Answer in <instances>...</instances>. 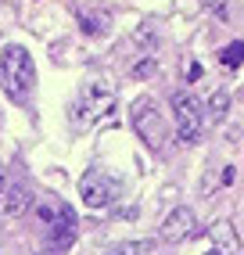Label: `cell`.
<instances>
[{
	"label": "cell",
	"mask_w": 244,
	"mask_h": 255,
	"mask_svg": "<svg viewBox=\"0 0 244 255\" xmlns=\"http://www.w3.org/2000/svg\"><path fill=\"white\" fill-rule=\"evenodd\" d=\"M0 83H4V94L18 105H25L29 94L36 90V65H32V54L25 47L7 43L0 50Z\"/></svg>",
	"instance_id": "6da1fadb"
},
{
	"label": "cell",
	"mask_w": 244,
	"mask_h": 255,
	"mask_svg": "<svg viewBox=\"0 0 244 255\" xmlns=\"http://www.w3.org/2000/svg\"><path fill=\"white\" fill-rule=\"evenodd\" d=\"M169 101H172V119H176V137H180V144L194 147L205 137V126H208L205 105L190 90H172Z\"/></svg>",
	"instance_id": "7a4b0ae2"
},
{
	"label": "cell",
	"mask_w": 244,
	"mask_h": 255,
	"mask_svg": "<svg viewBox=\"0 0 244 255\" xmlns=\"http://www.w3.org/2000/svg\"><path fill=\"white\" fill-rule=\"evenodd\" d=\"M112 108H115V87L108 79H90L83 87V94L76 97V105H72V126L86 129V126H94L101 115H108Z\"/></svg>",
	"instance_id": "3957f363"
},
{
	"label": "cell",
	"mask_w": 244,
	"mask_h": 255,
	"mask_svg": "<svg viewBox=\"0 0 244 255\" xmlns=\"http://www.w3.org/2000/svg\"><path fill=\"white\" fill-rule=\"evenodd\" d=\"M133 126L136 133H140V140L151 147V151H162L165 140H169V123H165V115L158 112V105L154 101H136V108H133Z\"/></svg>",
	"instance_id": "277c9868"
},
{
	"label": "cell",
	"mask_w": 244,
	"mask_h": 255,
	"mask_svg": "<svg viewBox=\"0 0 244 255\" xmlns=\"http://www.w3.org/2000/svg\"><path fill=\"white\" fill-rule=\"evenodd\" d=\"M79 198H83L86 209H108L119 198V180L108 176L104 169H90V173L79 180Z\"/></svg>",
	"instance_id": "5b68a950"
},
{
	"label": "cell",
	"mask_w": 244,
	"mask_h": 255,
	"mask_svg": "<svg viewBox=\"0 0 244 255\" xmlns=\"http://www.w3.org/2000/svg\"><path fill=\"white\" fill-rule=\"evenodd\" d=\"M79 223H76V212L68 209V205H61V212H58V219L54 223H47V252H58V255H65L68 248H72V241H76V230Z\"/></svg>",
	"instance_id": "8992f818"
},
{
	"label": "cell",
	"mask_w": 244,
	"mask_h": 255,
	"mask_svg": "<svg viewBox=\"0 0 244 255\" xmlns=\"http://www.w3.org/2000/svg\"><path fill=\"white\" fill-rule=\"evenodd\" d=\"M194 230H198L194 212H190L187 205H180V209H172V212L165 216V223H162V241L180 245V241H187V237H194Z\"/></svg>",
	"instance_id": "52a82bcc"
},
{
	"label": "cell",
	"mask_w": 244,
	"mask_h": 255,
	"mask_svg": "<svg viewBox=\"0 0 244 255\" xmlns=\"http://www.w3.org/2000/svg\"><path fill=\"white\" fill-rule=\"evenodd\" d=\"M208 237H212V248L219 252V255H241V234H237V227L230 223V219H216L212 227H208Z\"/></svg>",
	"instance_id": "ba28073f"
},
{
	"label": "cell",
	"mask_w": 244,
	"mask_h": 255,
	"mask_svg": "<svg viewBox=\"0 0 244 255\" xmlns=\"http://www.w3.org/2000/svg\"><path fill=\"white\" fill-rule=\"evenodd\" d=\"M0 198H4V201H0V212H4L7 219L25 216L29 205H32V194H29L25 183H11V187H4V194H0Z\"/></svg>",
	"instance_id": "9c48e42d"
},
{
	"label": "cell",
	"mask_w": 244,
	"mask_h": 255,
	"mask_svg": "<svg viewBox=\"0 0 244 255\" xmlns=\"http://www.w3.org/2000/svg\"><path fill=\"white\" fill-rule=\"evenodd\" d=\"M76 18H79V29L86 32V36H104L108 25H112V14L101 11V7H94V11H90V7H79Z\"/></svg>",
	"instance_id": "30bf717a"
},
{
	"label": "cell",
	"mask_w": 244,
	"mask_h": 255,
	"mask_svg": "<svg viewBox=\"0 0 244 255\" xmlns=\"http://www.w3.org/2000/svg\"><path fill=\"white\" fill-rule=\"evenodd\" d=\"M244 61V43L237 40V43H226L223 50H219V65L223 69H237V65Z\"/></svg>",
	"instance_id": "8fae6325"
},
{
	"label": "cell",
	"mask_w": 244,
	"mask_h": 255,
	"mask_svg": "<svg viewBox=\"0 0 244 255\" xmlns=\"http://www.w3.org/2000/svg\"><path fill=\"white\" fill-rule=\"evenodd\" d=\"M226 108H230V97H226L223 90L208 97V123H223L226 119Z\"/></svg>",
	"instance_id": "7c38bea8"
},
{
	"label": "cell",
	"mask_w": 244,
	"mask_h": 255,
	"mask_svg": "<svg viewBox=\"0 0 244 255\" xmlns=\"http://www.w3.org/2000/svg\"><path fill=\"white\" fill-rule=\"evenodd\" d=\"M154 252V241H126V245H119L112 255H151Z\"/></svg>",
	"instance_id": "4fadbf2b"
},
{
	"label": "cell",
	"mask_w": 244,
	"mask_h": 255,
	"mask_svg": "<svg viewBox=\"0 0 244 255\" xmlns=\"http://www.w3.org/2000/svg\"><path fill=\"white\" fill-rule=\"evenodd\" d=\"M158 72V61H154V54H144L140 61L133 65V79H147V76H154Z\"/></svg>",
	"instance_id": "5bb4252c"
},
{
	"label": "cell",
	"mask_w": 244,
	"mask_h": 255,
	"mask_svg": "<svg viewBox=\"0 0 244 255\" xmlns=\"http://www.w3.org/2000/svg\"><path fill=\"white\" fill-rule=\"evenodd\" d=\"M147 40H154V25L151 22H144L140 29H136V43H147Z\"/></svg>",
	"instance_id": "9a60e30c"
},
{
	"label": "cell",
	"mask_w": 244,
	"mask_h": 255,
	"mask_svg": "<svg viewBox=\"0 0 244 255\" xmlns=\"http://www.w3.org/2000/svg\"><path fill=\"white\" fill-rule=\"evenodd\" d=\"M4 187H7V183H4V173H0V194H4Z\"/></svg>",
	"instance_id": "2e32d148"
},
{
	"label": "cell",
	"mask_w": 244,
	"mask_h": 255,
	"mask_svg": "<svg viewBox=\"0 0 244 255\" xmlns=\"http://www.w3.org/2000/svg\"><path fill=\"white\" fill-rule=\"evenodd\" d=\"M208 255H219V252H216V248H212V252H208Z\"/></svg>",
	"instance_id": "e0dca14e"
}]
</instances>
